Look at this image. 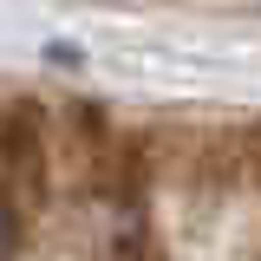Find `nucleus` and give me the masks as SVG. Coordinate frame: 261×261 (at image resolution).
Wrapping results in <instances>:
<instances>
[{
  "label": "nucleus",
  "instance_id": "nucleus-1",
  "mask_svg": "<svg viewBox=\"0 0 261 261\" xmlns=\"http://www.w3.org/2000/svg\"><path fill=\"white\" fill-rule=\"evenodd\" d=\"M0 261H261V118L0 79Z\"/></svg>",
  "mask_w": 261,
  "mask_h": 261
},
{
  "label": "nucleus",
  "instance_id": "nucleus-2",
  "mask_svg": "<svg viewBox=\"0 0 261 261\" xmlns=\"http://www.w3.org/2000/svg\"><path fill=\"white\" fill-rule=\"evenodd\" d=\"M111 7H202V13H228V7H261V0H111Z\"/></svg>",
  "mask_w": 261,
  "mask_h": 261
}]
</instances>
